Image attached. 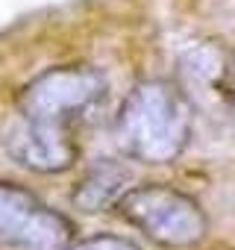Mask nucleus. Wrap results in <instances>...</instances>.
Segmentation results:
<instances>
[{"label": "nucleus", "mask_w": 235, "mask_h": 250, "mask_svg": "<svg viewBox=\"0 0 235 250\" xmlns=\"http://www.w3.org/2000/svg\"><path fill=\"white\" fill-rule=\"evenodd\" d=\"M191 139V106L185 94L165 80L138 83L118 112V145L127 156L165 165L174 162Z\"/></svg>", "instance_id": "f257e3e1"}, {"label": "nucleus", "mask_w": 235, "mask_h": 250, "mask_svg": "<svg viewBox=\"0 0 235 250\" xmlns=\"http://www.w3.org/2000/svg\"><path fill=\"white\" fill-rule=\"evenodd\" d=\"M121 215L162 247H191L203 241L209 221L200 203L168 186L130 188L118 200Z\"/></svg>", "instance_id": "f03ea898"}, {"label": "nucleus", "mask_w": 235, "mask_h": 250, "mask_svg": "<svg viewBox=\"0 0 235 250\" xmlns=\"http://www.w3.org/2000/svg\"><path fill=\"white\" fill-rule=\"evenodd\" d=\"M106 91V80L91 68H53L36 77L21 94V118L68 127Z\"/></svg>", "instance_id": "7ed1b4c3"}, {"label": "nucleus", "mask_w": 235, "mask_h": 250, "mask_svg": "<svg viewBox=\"0 0 235 250\" xmlns=\"http://www.w3.org/2000/svg\"><path fill=\"white\" fill-rule=\"evenodd\" d=\"M74 227L21 186L0 183V244L18 250H68Z\"/></svg>", "instance_id": "20e7f679"}, {"label": "nucleus", "mask_w": 235, "mask_h": 250, "mask_svg": "<svg viewBox=\"0 0 235 250\" xmlns=\"http://www.w3.org/2000/svg\"><path fill=\"white\" fill-rule=\"evenodd\" d=\"M6 153L39 174H59L68 171L77 159V145L68 136V127L56 124H41V121H27L18 115V121L9 127L6 139Z\"/></svg>", "instance_id": "39448f33"}, {"label": "nucleus", "mask_w": 235, "mask_h": 250, "mask_svg": "<svg viewBox=\"0 0 235 250\" xmlns=\"http://www.w3.org/2000/svg\"><path fill=\"white\" fill-rule=\"evenodd\" d=\"M127 183H130V171L106 159L97 168H91V174L79 183V188L74 191V203L82 212H100L121 200V194L127 191Z\"/></svg>", "instance_id": "423d86ee"}, {"label": "nucleus", "mask_w": 235, "mask_h": 250, "mask_svg": "<svg viewBox=\"0 0 235 250\" xmlns=\"http://www.w3.org/2000/svg\"><path fill=\"white\" fill-rule=\"evenodd\" d=\"M226 74H229V65L220 47L200 44L182 56V77L194 91H206V94L226 91Z\"/></svg>", "instance_id": "0eeeda50"}, {"label": "nucleus", "mask_w": 235, "mask_h": 250, "mask_svg": "<svg viewBox=\"0 0 235 250\" xmlns=\"http://www.w3.org/2000/svg\"><path fill=\"white\" fill-rule=\"evenodd\" d=\"M68 250H141V247L133 244L130 238H121V235H91V238L71 244Z\"/></svg>", "instance_id": "6e6552de"}, {"label": "nucleus", "mask_w": 235, "mask_h": 250, "mask_svg": "<svg viewBox=\"0 0 235 250\" xmlns=\"http://www.w3.org/2000/svg\"><path fill=\"white\" fill-rule=\"evenodd\" d=\"M232 106H235V85H232Z\"/></svg>", "instance_id": "1a4fd4ad"}]
</instances>
